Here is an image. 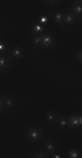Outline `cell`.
Instances as JSON below:
<instances>
[{
    "instance_id": "obj_1",
    "label": "cell",
    "mask_w": 82,
    "mask_h": 158,
    "mask_svg": "<svg viewBox=\"0 0 82 158\" xmlns=\"http://www.w3.org/2000/svg\"><path fill=\"white\" fill-rule=\"evenodd\" d=\"M27 134V137L28 139L32 141V142H37L43 135V130L41 129V127H32L30 128L27 129L26 131Z\"/></svg>"
},
{
    "instance_id": "obj_2",
    "label": "cell",
    "mask_w": 82,
    "mask_h": 158,
    "mask_svg": "<svg viewBox=\"0 0 82 158\" xmlns=\"http://www.w3.org/2000/svg\"><path fill=\"white\" fill-rule=\"evenodd\" d=\"M42 150L48 156V154L54 153L55 150H57V141L56 140L49 139L42 143Z\"/></svg>"
},
{
    "instance_id": "obj_3",
    "label": "cell",
    "mask_w": 82,
    "mask_h": 158,
    "mask_svg": "<svg viewBox=\"0 0 82 158\" xmlns=\"http://www.w3.org/2000/svg\"><path fill=\"white\" fill-rule=\"evenodd\" d=\"M41 38H42V42L41 46L44 47H50L53 45L54 42V39L53 35L47 34V33H43L41 34Z\"/></svg>"
},
{
    "instance_id": "obj_4",
    "label": "cell",
    "mask_w": 82,
    "mask_h": 158,
    "mask_svg": "<svg viewBox=\"0 0 82 158\" xmlns=\"http://www.w3.org/2000/svg\"><path fill=\"white\" fill-rule=\"evenodd\" d=\"M12 64V58L10 56H4V55H0V72L4 71Z\"/></svg>"
},
{
    "instance_id": "obj_5",
    "label": "cell",
    "mask_w": 82,
    "mask_h": 158,
    "mask_svg": "<svg viewBox=\"0 0 82 158\" xmlns=\"http://www.w3.org/2000/svg\"><path fill=\"white\" fill-rule=\"evenodd\" d=\"M81 127L80 122H79V116H72L68 119V128L76 129L77 127Z\"/></svg>"
},
{
    "instance_id": "obj_6",
    "label": "cell",
    "mask_w": 82,
    "mask_h": 158,
    "mask_svg": "<svg viewBox=\"0 0 82 158\" xmlns=\"http://www.w3.org/2000/svg\"><path fill=\"white\" fill-rule=\"evenodd\" d=\"M77 17L72 12H68L64 14V17H63V22H65L67 25H72L75 22Z\"/></svg>"
},
{
    "instance_id": "obj_7",
    "label": "cell",
    "mask_w": 82,
    "mask_h": 158,
    "mask_svg": "<svg viewBox=\"0 0 82 158\" xmlns=\"http://www.w3.org/2000/svg\"><path fill=\"white\" fill-rule=\"evenodd\" d=\"M72 12L77 17H81V16L82 12V5H81V1H78L76 2L73 7H72Z\"/></svg>"
},
{
    "instance_id": "obj_8",
    "label": "cell",
    "mask_w": 82,
    "mask_h": 158,
    "mask_svg": "<svg viewBox=\"0 0 82 158\" xmlns=\"http://www.w3.org/2000/svg\"><path fill=\"white\" fill-rule=\"evenodd\" d=\"M55 122L60 128H68V119H66L65 117H60L58 119L56 118Z\"/></svg>"
},
{
    "instance_id": "obj_9",
    "label": "cell",
    "mask_w": 82,
    "mask_h": 158,
    "mask_svg": "<svg viewBox=\"0 0 82 158\" xmlns=\"http://www.w3.org/2000/svg\"><path fill=\"white\" fill-rule=\"evenodd\" d=\"M22 55H23V49L19 47H17L11 50V56L12 58L19 59L20 57H22Z\"/></svg>"
},
{
    "instance_id": "obj_10",
    "label": "cell",
    "mask_w": 82,
    "mask_h": 158,
    "mask_svg": "<svg viewBox=\"0 0 82 158\" xmlns=\"http://www.w3.org/2000/svg\"><path fill=\"white\" fill-rule=\"evenodd\" d=\"M4 98V106H5V109L7 108H12L14 106V98L10 97V96H6Z\"/></svg>"
},
{
    "instance_id": "obj_11",
    "label": "cell",
    "mask_w": 82,
    "mask_h": 158,
    "mask_svg": "<svg viewBox=\"0 0 82 158\" xmlns=\"http://www.w3.org/2000/svg\"><path fill=\"white\" fill-rule=\"evenodd\" d=\"M53 20L58 23V24H62L63 23V17H64V14L62 12H54L53 14Z\"/></svg>"
},
{
    "instance_id": "obj_12",
    "label": "cell",
    "mask_w": 82,
    "mask_h": 158,
    "mask_svg": "<svg viewBox=\"0 0 82 158\" xmlns=\"http://www.w3.org/2000/svg\"><path fill=\"white\" fill-rule=\"evenodd\" d=\"M45 119L47 122H54L56 119V117L54 115V113L52 112H48L45 114Z\"/></svg>"
},
{
    "instance_id": "obj_13",
    "label": "cell",
    "mask_w": 82,
    "mask_h": 158,
    "mask_svg": "<svg viewBox=\"0 0 82 158\" xmlns=\"http://www.w3.org/2000/svg\"><path fill=\"white\" fill-rule=\"evenodd\" d=\"M32 157H35V158H45L47 157V155L43 151L41 150L40 152H34L32 155Z\"/></svg>"
},
{
    "instance_id": "obj_14",
    "label": "cell",
    "mask_w": 82,
    "mask_h": 158,
    "mask_svg": "<svg viewBox=\"0 0 82 158\" xmlns=\"http://www.w3.org/2000/svg\"><path fill=\"white\" fill-rule=\"evenodd\" d=\"M68 156L70 158H78L80 157V152L78 149H72L68 153Z\"/></svg>"
},
{
    "instance_id": "obj_15",
    "label": "cell",
    "mask_w": 82,
    "mask_h": 158,
    "mask_svg": "<svg viewBox=\"0 0 82 158\" xmlns=\"http://www.w3.org/2000/svg\"><path fill=\"white\" fill-rule=\"evenodd\" d=\"M42 31H43V26L41 25H39V24L35 25L32 28V33L33 34H37L38 33L42 32Z\"/></svg>"
},
{
    "instance_id": "obj_16",
    "label": "cell",
    "mask_w": 82,
    "mask_h": 158,
    "mask_svg": "<svg viewBox=\"0 0 82 158\" xmlns=\"http://www.w3.org/2000/svg\"><path fill=\"white\" fill-rule=\"evenodd\" d=\"M5 50H6V46L4 42L0 41V55H4L5 54Z\"/></svg>"
},
{
    "instance_id": "obj_17",
    "label": "cell",
    "mask_w": 82,
    "mask_h": 158,
    "mask_svg": "<svg viewBox=\"0 0 82 158\" xmlns=\"http://www.w3.org/2000/svg\"><path fill=\"white\" fill-rule=\"evenodd\" d=\"M41 42H42V38H41V35L40 36H37V37H35L34 38V40H33V44L35 46H41Z\"/></svg>"
},
{
    "instance_id": "obj_18",
    "label": "cell",
    "mask_w": 82,
    "mask_h": 158,
    "mask_svg": "<svg viewBox=\"0 0 82 158\" xmlns=\"http://www.w3.org/2000/svg\"><path fill=\"white\" fill-rule=\"evenodd\" d=\"M5 109V106H4V98L3 97L0 98V111Z\"/></svg>"
},
{
    "instance_id": "obj_19",
    "label": "cell",
    "mask_w": 82,
    "mask_h": 158,
    "mask_svg": "<svg viewBox=\"0 0 82 158\" xmlns=\"http://www.w3.org/2000/svg\"><path fill=\"white\" fill-rule=\"evenodd\" d=\"M47 20H48V17H46V16H42L40 18V22L41 24H45V23L47 22Z\"/></svg>"
},
{
    "instance_id": "obj_20",
    "label": "cell",
    "mask_w": 82,
    "mask_h": 158,
    "mask_svg": "<svg viewBox=\"0 0 82 158\" xmlns=\"http://www.w3.org/2000/svg\"><path fill=\"white\" fill-rule=\"evenodd\" d=\"M53 158H61V155L60 154H56V153H53Z\"/></svg>"
},
{
    "instance_id": "obj_21",
    "label": "cell",
    "mask_w": 82,
    "mask_h": 158,
    "mask_svg": "<svg viewBox=\"0 0 82 158\" xmlns=\"http://www.w3.org/2000/svg\"><path fill=\"white\" fill-rule=\"evenodd\" d=\"M78 58H79V60H80V62H81V58H82V53L81 51L80 50L79 51V56H77Z\"/></svg>"
},
{
    "instance_id": "obj_22",
    "label": "cell",
    "mask_w": 82,
    "mask_h": 158,
    "mask_svg": "<svg viewBox=\"0 0 82 158\" xmlns=\"http://www.w3.org/2000/svg\"><path fill=\"white\" fill-rule=\"evenodd\" d=\"M79 122H80V125H81V127L82 125V117L81 115H79Z\"/></svg>"
}]
</instances>
